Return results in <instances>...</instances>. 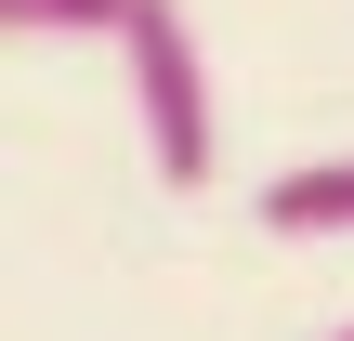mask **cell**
Masks as SVG:
<instances>
[{
  "instance_id": "cell-1",
  "label": "cell",
  "mask_w": 354,
  "mask_h": 341,
  "mask_svg": "<svg viewBox=\"0 0 354 341\" xmlns=\"http://www.w3.org/2000/svg\"><path fill=\"white\" fill-rule=\"evenodd\" d=\"M118 53H131V105H145V158H158V184L197 197L223 118H210V53H197V26H184V0H131Z\"/></svg>"
},
{
  "instance_id": "cell-2",
  "label": "cell",
  "mask_w": 354,
  "mask_h": 341,
  "mask_svg": "<svg viewBox=\"0 0 354 341\" xmlns=\"http://www.w3.org/2000/svg\"><path fill=\"white\" fill-rule=\"evenodd\" d=\"M263 223L276 237H354V158H302L263 184Z\"/></svg>"
},
{
  "instance_id": "cell-3",
  "label": "cell",
  "mask_w": 354,
  "mask_h": 341,
  "mask_svg": "<svg viewBox=\"0 0 354 341\" xmlns=\"http://www.w3.org/2000/svg\"><path fill=\"white\" fill-rule=\"evenodd\" d=\"M0 26H13V39H79V26H105V39H118L131 0H0Z\"/></svg>"
},
{
  "instance_id": "cell-4",
  "label": "cell",
  "mask_w": 354,
  "mask_h": 341,
  "mask_svg": "<svg viewBox=\"0 0 354 341\" xmlns=\"http://www.w3.org/2000/svg\"><path fill=\"white\" fill-rule=\"evenodd\" d=\"M328 341H354V329H328Z\"/></svg>"
}]
</instances>
